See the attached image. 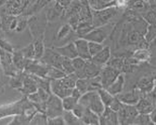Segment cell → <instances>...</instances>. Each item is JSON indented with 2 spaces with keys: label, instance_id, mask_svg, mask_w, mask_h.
Segmentation results:
<instances>
[{
  "label": "cell",
  "instance_id": "cell-52",
  "mask_svg": "<svg viewBox=\"0 0 156 125\" xmlns=\"http://www.w3.org/2000/svg\"><path fill=\"white\" fill-rule=\"evenodd\" d=\"M150 46H153V47H156V37L153 39V41L151 42H150Z\"/></svg>",
  "mask_w": 156,
  "mask_h": 125
},
{
  "label": "cell",
  "instance_id": "cell-46",
  "mask_svg": "<svg viewBox=\"0 0 156 125\" xmlns=\"http://www.w3.org/2000/svg\"><path fill=\"white\" fill-rule=\"evenodd\" d=\"M87 107H85L83 105H81L80 103H77V105L73 107V109L72 111L73 112V114H74L77 118L81 119V118L83 117L84 113L86 112V110H87Z\"/></svg>",
  "mask_w": 156,
  "mask_h": 125
},
{
  "label": "cell",
  "instance_id": "cell-30",
  "mask_svg": "<svg viewBox=\"0 0 156 125\" xmlns=\"http://www.w3.org/2000/svg\"><path fill=\"white\" fill-rule=\"evenodd\" d=\"M72 62L74 69V73L78 78H83V71L86 65V59L80 58V56H76L72 59Z\"/></svg>",
  "mask_w": 156,
  "mask_h": 125
},
{
  "label": "cell",
  "instance_id": "cell-36",
  "mask_svg": "<svg viewBox=\"0 0 156 125\" xmlns=\"http://www.w3.org/2000/svg\"><path fill=\"white\" fill-rule=\"evenodd\" d=\"M66 75V73L58 69V68H55V67H53V66H49L48 65V73H47V77L50 80H55V79H59V78H62Z\"/></svg>",
  "mask_w": 156,
  "mask_h": 125
},
{
  "label": "cell",
  "instance_id": "cell-10",
  "mask_svg": "<svg viewBox=\"0 0 156 125\" xmlns=\"http://www.w3.org/2000/svg\"><path fill=\"white\" fill-rule=\"evenodd\" d=\"M62 58L63 56L55 49H45V52H44V55L41 60L49 66H53L62 70Z\"/></svg>",
  "mask_w": 156,
  "mask_h": 125
},
{
  "label": "cell",
  "instance_id": "cell-27",
  "mask_svg": "<svg viewBox=\"0 0 156 125\" xmlns=\"http://www.w3.org/2000/svg\"><path fill=\"white\" fill-rule=\"evenodd\" d=\"M151 53L149 48H136L133 52L132 56L133 59H136L139 63L146 62L151 59Z\"/></svg>",
  "mask_w": 156,
  "mask_h": 125
},
{
  "label": "cell",
  "instance_id": "cell-18",
  "mask_svg": "<svg viewBox=\"0 0 156 125\" xmlns=\"http://www.w3.org/2000/svg\"><path fill=\"white\" fill-rule=\"evenodd\" d=\"M103 66L97 64L91 59L86 60V65L83 71V78H93L100 75Z\"/></svg>",
  "mask_w": 156,
  "mask_h": 125
},
{
  "label": "cell",
  "instance_id": "cell-39",
  "mask_svg": "<svg viewBox=\"0 0 156 125\" xmlns=\"http://www.w3.org/2000/svg\"><path fill=\"white\" fill-rule=\"evenodd\" d=\"M133 124H136V125H149V124H152V121L151 120L150 114L138 113L137 116L135 118V120H133Z\"/></svg>",
  "mask_w": 156,
  "mask_h": 125
},
{
  "label": "cell",
  "instance_id": "cell-21",
  "mask_svg": "<svg viewBox=\"0 0 156 125\" xmlns=\"http://www.w3.org/2000/svg\"><path fill=\"white\" fill-rule=\"evenodd\" d=\"M124 84H125V76H124V73H120L119 75L117 77L116 80L109 85L106 89L109 93H111L114 96H117L119 95V93H121L123 91V88H124Z\"/></svg>",
  "mask_w": 156,
  "mask_h": 125
},
{
  "label": "cell",
  "instance_id": "cell-26",
  "mask_svg": "<svg viewBox=\"0 0 156 125\" xmlns=\"http://www.w3.org/2000/svg\"><path fill=\"white\" fill-rule=\"evenodd\" d=\"M100 116L96 113L91 111L90 108H87L84 113L83 117L81 118L83 124H90V125H99L100 124Z\"/></svg>",
  "mask_w": 156,
  "mask_h": 125
},
{
  "label": "cell",
  "instance_id": "cell-49",
  "mask_svg": "<svg viewBox=\"0 0 156 125\" xmlns=\"http://www.w3.org/2000/svg\"><path fill=\"white\" fill-rule=\"evenodd\" d=\"M55 2H57L58 5H60L61 7L63 8H67V7H69L72 3L73 0H55Z\"/></svg>",
  "mask_w": 156,
  "mask_h": 125
},
{
  "label": "cell",
  "instance_id": "cell-22",
  "mask_svg": "<svg viewBox=\"0 0 156 125\" xmlns=\"http://www.w3.org/2000/svg\"><path fill=\"white\" fill-rule=\"evenodd\" d=\"M55 50L57 51L58 54H60L62 56H65V58H69L71 59H73L76 58V56H78L74 41L67 43L66 45H64V46L55 47Z\"/></svg>",
  "mask_w": 156,
  "mask_h": 125
},
{
  "label": "cell",
  "instance_id": "cell-24",
  "mask_svg": "<svg viewBox=\"0 0 156 125\" xmlns=\"http://www.w3.org/2000/svg\"><path fill=\"white\" fill-rule=\"evenodd\" d=\"M111 58V50L109 46H104V48L100 51L97 55H93L91 59L96 62L97 64L105 66L110 59Z\"/></svg>",
  "mask_w": 156,
  "mask_h": 125
},
{
  "label": "cell",
  "instance_id": "cell-43",
  "mask_svg": "<svg viewBox=\"0 0 156 125\" xmlns=\"http://www.w3.org/2000/svg\"><path fill=\"white\" fill-rule=\"evenodd\" d=\"M156 37V25H148L146 33H145V40L149 43L153 41Z\"/></svg>",
  "mask_w": 156,
  "mask_h": 125
},
{
  "label": "cell",
  "instance_id": "cell-45",
  "mask_svg": "<svg viewBox=\"0 0 156 125\" xmlns=\"http://www.w3.org/2000/svg\"><path fill=\"white\" fill-rule=\"evenodd\" d=\"M27 25H28V20L27 19V16L26 15L18 17L17 26H16L15 31L16 32H23L27 28Z\"/></svg>",
  "mask_w": 156,
  "mask_h": 125
},
{
  "label": "cell",
  "instance_id": "cell-28",
  "mask_svg": "<svg viewBox=\"0 0 156 125\" xmlns=\"http://www.w3.org/2000/svg\"><path fill=\"white\" fill-rule=\"evenodd\" d=\"M12 61L16 69L20 72H24L25 70V61L26 58L24 56L21 50H14L12 52Z\"/></svg>",
  "mask_w": 156,
  "mask_h": 125
},
{
  "label": "cell",
  "instance_id": "cell-38",
  "mask_svg": "<svg viewBox=\"0 0 156 125\" xmlns=\"http://www.w3.org/2000/svg\"><path fill=\"white\" fill-rule=\"evenodd\" d=\"M77 103H78V99L74 98V97L72 96V95L67 96V97L63 98V99H62V105H63L64 111L73 110V107L77 105Z\"/></svg>",
  "mask_w": 156,
  "mask_h": 125
},
{
  "label": "cell",
  "instance_id": "cell-37",
  "mask_svg": "<svg viewBox=\"0 0 156 125\" xmlns=\"http://www.w3.org/2000/svg\"><path fill=\"white\" fill-rule=\"evenodd\" d=\"M75 88L80 90L82 93H85L87 91L90 90V78H78L76 80Z\"/></svg>",
  "mask_w": 156,
  "mask_h": 125
},
{
  "label": "cell",
  "instance_id": "cell-19",
  "mask_svg": "<svg viewBox=\"0 0 156 125\" xmlns=\"http://www.w3.org/2000/svg\"><path fill=\"white\" fill-rule=\"evenodd\" d=\"M26 73V72H25ZM38 85L35 81V79L33 78L30 74L26 73V76L24 78V83L23 86H22L20 91L23 93L24 96L27 97L29 94L34 93L38 90Z\"/></svg>",
  "mask_w": 156,
  "mask_h": 125
},
{
  "label": "cell",
  "instance_id": "cell-2",
  "mask_svg": "<svg viewBox=\"0 0 156 125\" xmlns=\"http://www.w3.org/2000/svg\"><path fill=\"white\" fill-rule=\"evenodd\" d=\"M119 8L116 6L109 7L104 9H92V25L94 27H101L107 26L119 13Z\"/></svg>",
  "mask_w": 156,
  "mask_h": 125
},
{
  "label": "cell",
  "instance_id": "cell-41",
  "mask_svg": "<svg viewBox=\"0 0 156 125\" xmlns=\"http://www.w3.org/2000/svg\"><path fill=\"white\" fill-rule=\"evenodd\" d=\"M22 53H23L24 56L27 59H35V51H34V44L30 43L27 46L21 49Z\"/></svg>",
  "mask_w": 156,
  "mask_h": 125
},
{
  "label": "cell",
  "instance_id": "cell-12",
  "mask_svg": "<svg viewBox=\"0 0 156 125\" xmlns=\"http://www.w3.org/2000/svg\"><path fill=\"white\" fill-rule=\"evenodd\" d=\"M73 88H69L66 87L61 79H55V80H51V92L54 93L55 95L58 96L59 98L63 99L67 96H70L72 94Z\"/></svg>",
  "mask_w": 156,
  "mask_h": 125
},
{
  "label": "cell",
  "instance_id": "cell-5",
  "mask_svg": "<svg viewBox=\"0 0 156 125\" xmlns=\"http://www.w3.org/2000/svg\"><path fill=\"white\" fill-rule=\"evenodd\" d=\"M117 113L119 118V123L128 125V124H133V120H135V118L138 114V111L136 105L122 104L120 108L117 111Z\"/></svg>",
  "mask_w": 156,
  "mask_h": 125
},
{
  "label": "cell",
  "instance_id": "cell-44",
  "mask_svg": "<svg viewBox=\"0 0 156 125\" xmlns=\"http://www.w3.org/2000/svg\"><path fill=\"white\" fill-rule=\"evenodd\" d=\"M103 48H104L103 43L95 42V41H88V49H90V53L91 55V58L93 55H97Z\"/></svg>",
  "mask_w": 156,
  "mask_h": 125
},
{
  "label": "cell",
  "instance_id": "cell-47",
  "mask_svg": "<svg viewBox=\"0 0 156 125\" xmlns=\"http://www.w3.org/2000/svg\"><path fill=\"white\" fill-rule=\"evenodd\" d=\"M0 49H3V50L9 52V53H12L14 51L12 45L10 44L8 41H6L5 39H2V38H0Z\"/></svg>",
  "mask_w": 156,
  "mask_h": 125
},
{
  "label": "cell",
  "instance_id": "cell-7",
  "mask_svg": "<svg viewBox=\"0 0 156 125\" xmlns=\"http://www.w3.org/2000/svg\"><path fill=\"white\" fill-rule=\"evenodd\" d=\"M0 64L2 65L5 74L10 77L17 74L20 72L13 65L12 53L7 52L3 49H0Z\"/></svg>",
  "mask_w": 156,
  "mask_h": 125
},
{
  "label": "cell",
  "instance_id": "cell-17",
  "mask_svg": "<svg viewBox=\"0 0 156 125\" xmlns=\"http://www.w3.org/2000/svg\"><path fill=\"white\" fill-rule=\"evenodd\" d=\"M125 35V41L127 42V44L129 45H133V46H139V44L145 40V35L143 33H141L140 31L132 28L128 31H123V33Z\"/></svg>",
  "mask_w": 156,
  "mask_h": 125
},
{
  "label": "cell",
  "instance_id": "cell-3",
  "mask_svg": "<svg viewBox=\"0 0 156 125\" xmlns=\"http://www.w3.org/2000/svg\"><path fill=\"white\" fill-rule=\"evenodd\" d=\"M63 105H62V99L58 96L51 93L49 95L48 100L46 101V109L45 114L47 118H55L58 116L63 115Z\"/></svg>",
  "mask_w": 156,
  "mask_h": 125
},
{
  "label": "cell",
  "instance_id": "cell-50",
  "mask_svg": "<svg viewBox=\"0 0 156 125\" xmlns=\"http://www.w3.org/2000/svg\"><path fill=\"white\" fill-rule=\"evenodd\" d=\"M82 92L80 91V90L79 89H78V88H74L73 89V91H72V96H73L74 98H76V99H78V100H79V98L82 96Z\"/></svg>",
  "mask_w": 156,
  "mask_h": 125
},
{
  "label": "cell",
  "instance_id": "cell-32",
  "mask_svg": "<svg viewBox=\"0 0 156 125\" xmlns=\"http://www.w3.org/2000/svg\"><path fill=\"white\" fill-rule=\"evenodd\" d=\"M29 124H36V125H47L48 124V118L45 113L37 111L34 116L30 120Z\"/></svg>",
  "mask_w": 156,
  "mask_h": 125
},
{
  "label": "cell",
  "instance_id": "cell-33",
  "mask_svg": "<svg viewBox=\"0 0 156 125\" xmlns=\"http://www.w3.org/2000/svg\"><path fill=\"white\" fill-rule=\"evenodd\" d=\"M66 124L68 125H74V124H83L81 119L77 118L72 110L69 111H64L63 112V115H62Z\"/></svg>",
  "mask_w": 156,
  "mask_h": 125
},
{
  "label": "cell",
  "instance_id": "cell-29",
  "mask_svg": "<svg viewBox=\"0 0 156 125\" xmlns=\"http://www.w3.org/2000/svg\"><path fill=\"white\" fill-rule=\"evenodd\" d=\"M65 8L61 7L58 5L57 2L55 1V4L48 9L47 11V20L48 21H54L58 17H61L63 12H64Z\"/></svg>",
  "mask_w": 156,
  "mask_h": 125
},
{
  "label": "cell",
  "instance_id": "cell-31",
  "mask_svg": "<svg viewBox=\"0 0 156 125\" xmlns=\"http://www.w3.org/2000/svg\"><path fill=\"white\" fill-rule=\"evenodd\" d=\"M34 44V51H35V59H41V58L45 52V46H44L42 38H38L33 42Z\"/></svg>",
  "mask_w": 156,
  "mask_h": 125
},
{
  "label": "cell",
  "instance_id": "cell-25",
  "mask_svg": "<svg viewBox=\"0 0 156 125\" xmlns=\"http://www.w3.org/2000/svg\"><path fill=\"white\" fill-rule=\"evenodd\" d=\"M88 4H90L91 9L100 10L112 6H116V0H88Z\"/></svg>",
  "mask_w": 156,
  "mask_h": 125
},
{
  "label": "cell",
  "instance_id": "cell-16",
  "mask_svg": "<svg viewBox=\"0 0 156 125\" xmlns=\"http://www.w3.org/2000/svg\"><path fill=\"white\" fill-rule=\"evenodd\" d=\"M155 85H156V77L147 75L139 79V81H137L136 85V88L140 90V92L142 94H145L151 92Z\"/></svg>",
  "mask_w": 156,
  "mask_h": 125
},
{
  "label": "cell",
  "instance_id": "cell-8",
  "mask_svg": "<svg viewBox=\"0 0 156 125\" xmlns=\"http://www.w3.org/2000/svg\"><path fill=\"white\" fill-rule=\"evenodd\" d=\"M120 73H121L120 71H119L118 69H116V68L110 65L105 64V66H103L102 71L100 73L102 87L106 88L109 85H111L116 80Z\"/></svg>",
  "mask_w": 156,
  "mask_h": 125
},
{
  "label": "cell",
  "instance_id": "cell-1",
  "mask_svg": "<svg viewBox=\"0 0 156 125\" xmlns=\"http://www.w3.org/2000/svg\"><path fill=\"white\" fill-rule=\"evenodd\" d=\"M78 103H80L87 108H90L99 116L102 115L105 108V105L100 98L98 90H90V91L83 93L78 100Z\"/></svg>",
  "mask_w": 156,
  "mask_h": 125
},
{
  "label": "cell",
  "instance_id": "cell-42",
  "mask_svg": "<svg viewBox=\"0 0 156 125\" xmlns=\"http://www.w3.org/2000/svg\"><path fill=\"white\" fill-rule=\"evenodd\" d=\"M72 30H73L72 28V27L69 24L63 25L58 32V40H62V39H66L67 37L70 36V34L72 32Z\"/></svg>",
  "mask_w": 156,
  "mask_h": 125
},
{
  "label": "cell",
  "instance_id": "cell-20",
  "mask_svg": "<svg viewBox=\"0 0 156 125\" xmlns=\"http://www.w3.org/2000/svg\"><path fill=\"white\" fill-rule=\"evenodd\" d=\"M74 44L78 56L86 60L91 59V55L90 53V49H88V41L84 38H80L74 41Z\"/></svg>",
  "mask_w": 156,
  "mask_h": 125
},
{
  "label": "cell",
  "instance_id": "cell-15",
  "mask_svg": "<svg viewBox=\"0 0 156 125\" xmlns=\"http://www.w3.org/2000/svg\"><path fill=\"white\" fill-rule=\"evenodd\" d=\"M128 8L131 12L136 13L137 16H141L151 8V4L146 0H130Z\"/></svg>",
  "mask_w": 156,
  "mask_h": 125
},
{
  "label": "cell",
  "instance_id": "cell-11",
  "mask_svg": "<svg viewBox=\"0 0 156 125\" xmlns=\"http://www.w3.org/2000/svg\"><path fill=\"white\" fill-rule=\"evenodd\" d=\"M141 96H142V93L136 87L132 90H129L127 92H124V93L121 92L119 95H117V97L119 98V100L122 104L130 105H136Z\"/></svg>",
  "mask_w": 156,
  "mask_h": 125
},
{
  "label": "cell",
  "instance_id": "cell-48",
  "mask_svg": "<svg viewBox=\"0 0 156 125\" xmlns=\"http://www.w3.org/2000/svg\"><path fill=\"white\" fill-rule=\"evenodd\" d=\"M48 124H50V125H66V122L62 116H58L55 118H49Z\"/></svg>",
  "mask_w": 156,
  "mask_h": 125
},
{
  "label": "cell",
  "instance_id": "cell-51",
  "mask_svg": "<svg viewBox=\"0 0 156 125\" xmlns=\"http://www.w3.org/2000/svg\"><path fill=\"white\" fill-rule=\"evenodd\" d=\"M150 117H151V120L152 121V124H156V106L150 113Z\"/></svg>",
  "mask_w": 156,
  "mask_h": 125
},
{
  "label": "cell",
  "instance_id": "cell-4",
  "mask_svg": "<svg viewBox=\"0 0 156 125\" xmlns=\"http://www.w3.org/2000/svg\"><path fill=\"white\" fill-rule=\"evenodd\" d=\"M28 103L29 100L27 99V97H24L23 99L15 102L13 104L0 106V120L8 116H14L23 113L25 107L28 105Z\"/></svg>",
  "mask_w": 156,
  "mask_h": 125
},
{
  "label": "cell",
  "instance_id": "cell-23",
  "mask_svg": "<svg viewBox=\"0 0 156 125\" xmlns=\"http://www.w3.org/2000/svg\"><path fill=\"white\" fill-rule=\"evenodd\" d=\"M55 1V0H33V1L30 3V5L28 6V8L26 9L25 11V15H31L35 12H38V11L41 10L44 7L47 6L48 4H50L51 2Z\"/></svg>",
  "mask_w": 156,
  "mask_h": 125
},
{
  "label": "cell",
  "instance_id": "cell-34",
  "mask_svg": "<svg viewBox=\"0 0 156 125\" xmlns=\"http://www.w3.org/2000/svg\"><path fill=\"white\" fill-rule=\"evenodd\" d=\"M98 93L100 95V98H101L102 102L104 103V105L105 106H110L111 103L113 102L115 96L112 95L111 93H109L107 91V89L105 88H99L98 89Z\"/></svg>",
  "mask_w": 156,
  "mask_h": 125
},
{
  "label": "cell",
  "instance_id": "cell-13",
  "mask_svg": "<svg viewBox=\"0 0 156 125\" xmlns=\"http://www.w3.org/2000/svg\"><path fill=\"white\" fill-rule=\"evenodd\" d=\"M104 27H94L91 31L86 34V35L82 38L86 39L88 41H95V42L103 43L108 36V32L105 30V28H104Z\"/></svg>",
  "mask_w": 156,
  "mask_h": 125
},
{
  "label": "cell",
  "instance_id": "cell-9",
  "mask_svg": "<svg viewBox=\"0 0 156 125\" xmlns=\"http://www.w3.org/2000/svg\"><path fill=\"white\" fill-rule=\"evenodd\" d=\"M155 106L156 100L150 93L142 94L137 104L136 105L138 113H145V114H150Z\"/></svg>",
  "mask_w": 156,
  "mask_h": 125
},
{
  "label": "cell",
  "instance_id": "cell-6",
  "mask_svg": "<svg viewBox=\"0 0 156 125\" xmlns=\"http://www.w3.org/2000/svg\"><path fill=\"white\" fill-rule=\"evenodd\" d=\"M33 0H7L4 11L8 14L18 16L25 12Z\"/></svg>",
  "mask_w": 156,
  "mask_h": 125
},
{
  "label": "cell",
  "instance_id": "cell-40",
  "mask_svg": "<svg viewBox=\"0 0 156 125\" xmlns=\"http://www.w3.org/2000/svg\"><path fill=\"white\" fill-rule=\"evenodd\" d=\"M62 71L66 73V74H71V73H74V69L73 66V62L72 59L69 58H65L63 56L62 58Z\"/></svg>",
  "mask_w": 156,
  "mask_h": 125
},
{
  "label": "cell",
  "instance_id": "cell-35",
  "mask_svg": "<svg viewBox=\"0 0 156 125\" xmlns=\"http://www.w3.org/2000/svg\"><path fill=\"white\" fill-rule=\"evenodd\" d=\"M142 18L148 25H155L156 24V9L151 5V8L142 15Z\"/></svg>",
  "mask_w": 156,
  "mask_h": 125
},
{
  "label": "cell",
  "instance_id": "cell-14",
  "mask_svg": "<svg viewBox=\"0 0 156 125\" xmlns=\"http://www.w3.org/2000/svg\"><path fill=\"white\" fill-rule=\"evenodd\" d=\"M100 124L101 125H119L118 113L111 109L108 106H105L102 115H100Z\"/></svg>",
  "mask_w": 156,
  "mask_h": 125
}]
</instances>
